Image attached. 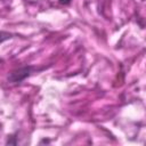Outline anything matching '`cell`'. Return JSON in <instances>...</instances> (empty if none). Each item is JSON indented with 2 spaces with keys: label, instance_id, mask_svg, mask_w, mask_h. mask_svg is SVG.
Segmentation results:
<instances>
[{
  "label": "cell",
  "instance_id": "6da1fadb",
  "mask_svg": "<svg viewBox=\"0 0 146 146\" xmlns=\"http://www.w3.org/2000/svg\"><path fill=\"white\" fill-rule=\"evenodd\" d=\"M30 73H31V67H23V68L13 71V72L9 74L8 80H9L10 82H19V81L24 80L26 76H29Z\"/></svg>",
  "mask_w": 146,
  "mask_h": 146
}]
</instances>
